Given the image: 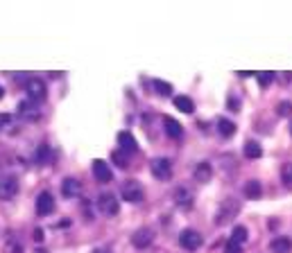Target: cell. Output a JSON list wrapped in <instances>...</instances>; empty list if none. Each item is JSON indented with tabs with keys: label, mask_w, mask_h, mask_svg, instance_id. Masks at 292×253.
<instances>
[{
	"label": "cell",
	"mask_w": 292,
	"mask_h": 253,
	"mask_svg": "<svg viewBox=\"0 0 292 253\" xmlns=\"http://www.w3.org/2000/svg\"><path fill=\"white\" fill-rule=\"evenodd\" d=\"M240 213V204L236 201V199H227L222 206H220V210L215 213V224H229V221H233L236 219V215Z\"/></svg>",
	"instance_id": "1"
},
{
	"label": "cell",
	"mask_w": 292,
	"mask_h": 253,
	"mask_svg": "<svg viewBox=\"0 0 292 253\" xmlns=\"http://www.w3.org/2000/svg\"><path fill=\"white\" fill-rule=\"evenodd\" d=\"M150 172H152V176L159 179V181H168L172 176V163L163 156H156L154 161L150 163Z\"/></svg>",
	"instance_id": "2"
},
{
	"label": "cell",
	"mask_w": 292,
	"mask_h": 253,
	"mask_svg": "<svg viewBox=\"0 0 292 253\" xmlns=\"http://www.w3.org/2000/svg\"><path fill=\"white\" fill-rule=\"evenodd\" d=\"M120 194L125 201H129V204H138V201H143V197H145L143 186H140L138 181H125L120 186Z\"/></svg>",
	"instance_id": "3"
},
{
	"label": "cell",
	"mask_w": 292,
	"mask_h": 253,
	"mask_svg": "<svg viewBox=\"0 0 292 253\" xmlns=\"http://www.w3.org/2000/svg\"><path fill=\"white\" fill-rule=\"evenodd\" d=\"M98 208H100V213L102 215H107V217H113V215H118V199H116V194H111V192H102L100 197H98Z\"/></svg>",
	"instance_id": "4"
},
{
	"label": "cell",
	"mask_w": 292,
	"mask_h": 253,
	"mask_svg": "<svg viewBox=\"0 0 292 253\" xmlns=\"http://www.w3.org/2000/svg\"><path fill=\"white\" fill-rule=\"evenodd\" d=\"M202 242H204L202 235L192 229H186L179 233V244H181V249H186V251H197L202 246Z\"/></svg>",
	"instance_id": "5"
},
{
	"label": "cell",
	"mask_w": 292,
	"mask_h": 253,
	"mask_svg": "<svg viewBox=\"0 0 292 253\" xmlns=\"http://www.w3.org/2000/svg\"><path fill=\"white\" fill-rule=\"evenodd\" d=\"M152 242H154V231L150 229V226H140L136 233L132 235V244L140 251L148 249V246H152Z\"/></svg>",
	"instance_id": "6"
},
{
	"label": "cell",
	"mask_w": 292,
	"mask_h": 253,
	"mask_svg": "<svg viewBox=\"0 0 292 253\" xmlns=\"http://www.w3.org/2000/svg\"><path fill=\"white\" fill-rule=\"evenodd\" d=\"M25 91H28L32 102H43L45 93H48V91H45V84L41 82V79H36V77H32L28 84H25Z\"/></svg>",
	"instance_id": "7"
},
{
	"label": "cell",
	"mask_w": 292,
	"mask_h": 253,
	"mask_svg": "<svg viewBox=\"0 0 292 253\" xmlns=\"http://www.w3.org/2000/svg\"><path fill=\"white\" fill-rule=\"evenodd\" d=\"M18 192V179L7 174L0 179V199H14V194Z\"/></svg>",
	"instance_id": "8"
},
{
	"label": "cell",
	"mask_w": 292,
	"mask_h": 253,
	"mask_svg": "<svg viewBox=\"0 0 292 253\" xmlns=\"http://www.w3.org/2000/svg\"><path fill=\"white\" fill-rule=\"evenodd\" d=\"M118 145H120V151L125 156H129V154H136L138 151V142L136 138H134L129 131H120L118 134Z\"/></svg>",
	"instance_id": "9"
},
{
	"label": "cell",
	"mask_w": 292,
	"mask_h": 253,
	"mask_svg": "<svg viewBox=\"0 0 292 253\" xmlns=\"http://www.w3.org/2000/svg\"><path fill=\"white\" fill-rule=\"evenodd\" d=\"M18 118L30 120V122L39 120L41 113H39V109H36V102H32V99H25V102H20L18 104Z\"/></svg>",
	"instance_id": "10"
},
{
	"label": "cell",
	"mask_w": 292,
	"mask_h": 253,
	"mask_svg": "<svg viewBox=\"0 0 292 253\" xmlns=\"http://www.w3.org/2000/svg\"><path fill=\"white\" fill-rule=\"evenodd\" d=\"M93 174H95V179L100 183H109L113 179V172H111V167H109V163H104V161H93Z\"/></svg>",
	"instance_id": "11"
},
{
	"label": "cell",
	"mask_w": 292,
	"mask_h": 253,
	"mask_svg": "<svg viewBox=\"0 0 292 253\" xmlns=\"http://www.w3.org/2000/svg\"><path fill=\"white\" fill-rule=\"evenodd\" d=\"M55 210V199H52L50 192H41L36 197V213L39 215H50Z\"/></svg>",
	"instance_id": "12"
},
{
	"label": "cell",
	"mask_w": 292,
	"mask_h": 253,
	"mask_svg": "<svg viewBox=\"0 0 292 253\" xmlns=\"http://www.w3.org/2000/svg\"><path fill=\"white\" fill-rule=\"evenodd\" d=\"M80 192H82V183L77 181V179H64V183H61V194H64L66 199H72V197H80Z\"/></svg>",
	"instance_id": "13"
},
{
	"label": "cell",
	"mask_w": 292,
	"mask_h": 253,
	"mask_svg": "<svg viewBox=\"0 0 292 253\" xmlns=\"http://www.w3.org/2000/svg\"><path fill=\"white\" fill-rule=\"evenodd\" d=\"M172 197H175V204L179 206V208H186L188 210L190 206H192V192L186 186H179L175 190V194H172Z\"/></svg>",
	"instance_id": "14"
},
{
	"label": "cell",
	"mask_w": 292,
	"mask_h": 253,
	"mask_svg": "<svg viewBox=\"0 0 292 253\" xmlns=\"http://www.w3.org/2000/svg\"><path fill=\"white\" fill-rule=\"evenodd\" d=\"M192 176H195V181H200V183H208V181H211V176H213L211 163H200V165H195Z\"/></svg>",
	"instance_id": "15"
},
{
	"label": "cell",
	"mask_w": 292,
	"mask_h": 253,
	"mask_svg": "<svg viewBox=\"0 0 292 253\" xmlns=\"http://www.w3.org/2000/svg\"><path fill=\"white\" fill-rule=\"evenodd\" d=\"M163 124H165V134H168L170 138H181V136H184V127L177 122L175 118H163Z\"/></svg>",
	"instance_id": "16"
},
{
	"label": "cell",
	"mask_w": 292,
	"mask_h": 253,
	"mask_svg": "<svg viewBox=\"0 0 292 253\" xmlns=\"http://www.w3.org/2000/svg\"><path fill=\"white\" fill-rule=\"evenodd\" d=\"M270 249H272V253H290L292 251V240L281 235V237H276V240H272Z\"/></svg>",
	"instance_id": "17"
},
{
	"label": "cell",
	"mask_w": 292,
	"mask_h": 253,
	"mask_svg": "<svg viewBox=\"0 0 292 253\" xmlns=\"http://www.w3.org/2000/svg\"><path fill=\"white\" fill-rule=\"evenodd\" d=\"M175 107L181 111V113H195V102L188 97V95H179V97H175Z\"/></svg>",
	"instance_id": "18"
},
{
	"label": "cell",
	"mask_w": 292,
	"mask_h": 253,
	"mask_svg": "<svg viewBox=\"0 0 292 253\" xmlns=\"http://www.w3.org/2000/svg\"><path fill=\"white\" fill-rule=\"evenodd\" d=\"M217 131H220V136H224V138H231V136L236 134V122H231V120H227V118H220L217 120Z\"/></svg>",
	"instance_id": "19"
},
{
	"label": "cell",
	"mask_w": 292,
	"mask_h": 253,
	"mask_svg": "<svg viewBox=\"0 0 292 253\" xmlns=\"http://www.w3.org/2000/svg\"><path fill=\"white\" fill-rule=\"evenodd\" d=\"M245 156H247V158H260V156H263V149H260V145L256 140H247V142H245Z\"/></svg>",
	"instance_id": "20"
},
{
	"label": "cell",
	"mask_w": 292,
	"mask_h": 253,
	"mask_svg": "<svg viewBox=\"0 0 292 253\" xmlns=\"http://www.w3.org/2000/svg\"><path fill=\"white\" fill-rule=\"evenodd\" d=\"M260 192H263V188H260L258 181H247L245 183V197L247 199H258Z\"/></svg>",
	"instance_id": "21"
},
{
	"label": "cell",
	"mask_w": 292,
	"mask_h": 253,
	"mask_svg": "<svg viewBox=\"0 0 292 253\" xmlns=\"http://www.w3.org/2000/svg\"><path fill=\"white\" fill-rule=\"evenodd\" d=\"M247 237H249L247 229H245V226H236L233 233H231V242H233V244H238V246H242L245 242H247Z\"/></svg>",
	"instance_id": "22"
},
{
	"label": "cell",
	"mask_w": 292,
	"mask_h": 253,
	"mask_svg": "<svg viewBox=\"0 0 292 253\" xmlns=\"http://www.w3.org/2000/svg\"><path fill=\"white\" fill-rule=\"evenodd\" d=\"M50 156H52V149H50L48 145H41L39 149H36V154H34L36 163H48V161H50Z\"/></svg>",
	"instance_id": "23"
},
{
	"label": "cell",
	"mask_w": 292,
	"mask_h": 253,
	"mask_svg": "<svg viewBox=\"0 0 292 253\" xmlns=\"http://www.w3.org/2000/svg\"><path fill=\"white\" fill-rule=\"evenodd\" d=\"M154 91L159 95H163V97H168V95H172V86L168 82H161V79H154Z\"/></svg>",
	"instance_id": "24"
},
{
	"label": "cell",
	"mask_w": 292,
	"mask_h": 253,
	"mask_svg": "<svg viewBox=\"0 0 292 253\" xmlns=\"http://www.w3.org/2000/svg\"><path fill=\"white\" fill-rule=\"evenodd\" d=\"M5 253H23V246H20L18 240H14V237L9 235V240L5 242Z\"/></svg>",
	"instance_id": "25"
},
{
	"label": "cell",
	"mask_w": 292,
	"mask_h": 253,
	"mask_svg": "<svg viewBox=\"0 0 292 253\" xmlns=\"http://www.w3.org/2000/svg\"><path fill=\"white\" fill-rule=\"evenodd\" d=\"M111 161L116 163L118 167H123V170H127V163H129V158L125 156L120 149H116V151H113V154H111Z\"/></svg>",
	"instance_id": "26"
},
{
	"label": "cell",
	"mask_w": 292,
	"mask_h": 253,
	"mask_svg": "<svg viewBox=\"0 0 292 253\" xmlns=\"http://www.w3.org/2000/svg\"><path fill=\"white\" fill-rule=\"evenodd\" d=\"M258 84H260V86H270V84H272L274 82V72H270V70H265V72H258Z\"/></svg>",
	"instance_id": "27"
},
{
	"label": "cell",
	"mask_w": 292,
	"mask_h": 253,
	"mask_svg": "<svg viewBox=\"0 0 292 253\" xmlns=\"http://www.w3.org/2000/svg\"><path fill=\"white\" fill-rule=\"evenodd\" d=\"M276 113L283 115V118H288V115L292 113V102H281L279 109H276Z\"/></svg>",
	"instance_id": "28"
},
{
	"label": "cell",
	"mask_w": 292,
	"mask_h": 253,
	"mask_svg": "<svg viewBox=\"0 0 292 253\" xmlns=\"http://www.w3.org/2000/svg\"><path fill=\"white\" fill-rule=\"evenodd\" d=\"M281 176H283V183H285V186H292V165H285L283 172H281Z\"/></svg>",
	"instance_id": "29"
},
{
	"label": "cell",
	"mask_w": 292,
	"mask_h": 253,
	"mask_svg": "<svg viewBox=\"0 0 292 253\" xmlns=\"http://www.w3.org/2000/svg\"><path fill=\"white\" fill-rule=\"evenodd\" d=\"M242 251V246H238V244H233L231 240H229V244H227V253H240Z\"/></svg>",
	"instance_id": "30"
},
{
	"label": "cell",
	"mask_w": 292,
	"mask_h": 253,
	"mask_svg": "<svg viewBox=\"0 0 292 253\" xmlns=\"http://www.w3.org/2000/svg\"><path fill=\"white\" fill-rule=\"evenodd\" d=\"M5 124H9V115H0V131H3Z\"/></svg>",
	"instance_id": "31"
},
{
	"label": "cell",
	"mask_w": 292,
	"mask_h": 253,
	"mask_svg": "<svg viewBox=\"0 0 292 253\" xmlns=\"http://www.w3.org/2000/svg\"><path fill=\"white\" fill-rule=\"evenodd\" d=\"M34 240H36V242L43 240V231H41V229H36V231H34Z\"/></svg>",
	"instance_id": "32"
},
{
	"label": "cell",
	"mask_w": 292,
	"mask_h": 253,
	"mask_svg": "<svg viewBox=\"0 0 292 253\" xmlns=\"http://www.w3.org/2000/svg\"><path fill=\"white\" fill-rule=\"evenodd\" d=\"M238 107H240V102H238V99H229V109H238Z\"/></svg>",
	"instance_id": "33"
},
{
	"label": "cell",
	"mask_w": 292,
	"mask_h": 253,
	"mask_svg": "<svg viewBox=\"0 0 292 253\" xmlns=\"http://www.w3.org/2000/svg\"><path fill=\"white\" fill-rule=\"evenodd\" d=\"M93 253H109V251H107V249H95Z\"/></svg>",
	"instance_id": "34"
},
{
	"label": "cell",
	"mask_w": 292,
	"mask_h": 253,
	"mask_svg": "<svg viewBox=\"0 0 292 253\" xmlns=\"http://www.w3.org/2000/svg\"><path fill=\"white\" fill-rule=\"evenodd\" d=\"M3 95H5V91H3V86H0V97H3Z\"/></svg>",
	"instance_id": "35"
},
{
	"label": "cell",
	"mask_w": 292,
	"mask_h": 253,
	"mask_svg": "<svg viewBox=\"0 0 292 253\" xmlns=\"http://www.w3.org/2000/svg\"><path fill=\"white\" fill-rule=\"evenodd\" d=\"M290 134H292V122H290Z\"/></svg>",
	"instance_id": "36"
}]
</instances>
